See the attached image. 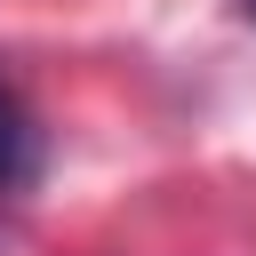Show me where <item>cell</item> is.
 <instances>
[{"label": "cell", "instance_id": "7a4b0ae2", "mask_svg": "<svg viewBox=\"0 0 256 256\" xmlns=\"http://www.w3.org/2000/svg\"><path fill=\"white\" fill-rule=\"evenodd\" d=\"M240 8H248V16H256V0H240Z\"/></svg>", "mask_w": 256, "mask_h": 256}, {"label": "cell", "instance_id": "6da1fadb", "mask_svg": "<svg viewBox=\"0 0 256 256\" xmlns=\"http://www.w3.org/2000/svg\"><path fill=\"white\" fill-rule=\"evenodd\" d=\"M32 160H40V136H32V112H24V96L0 80V192H16L24 176H32Z\"/></svg>", "mask_w": 256, "mask_h": 256}]
</instances>
